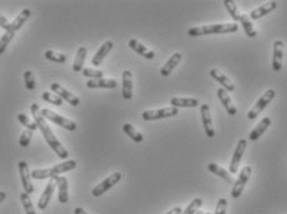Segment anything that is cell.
Here are the masks:
<instances>
[{"label": "cell", "instance_id": "obj_18", "mask_svg": "<svg viewBox=\"0 0 287 214\" xmlns=\"http://www.w3.org/2000/svg\"><path fill=\"white\" fill-rule=\"evenodd\" d=\"M122 94L124 99L133 98V74L130 71H123V89Z\"/></svg>", "mask_w": 287, "mask_h": 214}, {"label": "cell", "instance_id": "obj_16", "mask_svg": "<svg viewBox=\"0 0 287 214\" xmlns=\"http://www.w3.org/2000/svg\"><path fill=\"white\" fill-rule=\"evenodd\" d=\"M217 95H218V98H219V101L222 102L223 106H224L227 113L229 114V115H232V117L236 115V113H238V110H236V107L233 104V101H232V98L229 97V94H228L227 90H225L224 88H218Z\"/></svg>", "mask_w": 287, "mask_h": 214}, {"label": "cell", "instance_id": "obj_3", "mask_svg": "<svg viewBox=\"0 0 287 214\" xmlns=\"http://www.w3.org/2000/svg\"><path fill=\"white\" fill-rule=\"evenodd\" d=\"M77 167V162L74 160H67L65 162L57 163L50 168H40V170H34L31 172V177L34 179H46V178H56L60 174H65L68 171H72Z\"/></svg>", "mask_w": 287, "mask_h": 214}, {"label": "cell", "instance_id": "obj_31", "mask_svg": "<svg viewBox=\"0 0 287 214\" xmlns=\"http://www.w3.org/2000/svg\"><path fill=\"white\" fill-rule=\"evenodd\" d=\"M20 199H21V203L24 206L25 213L26 214H36L35 207H34L33 201H31L30 195H27V193H21L20 195Z\"/></svg>", "mask_w": 287, "mask_h": 214}, {"label": "cell", "instance_id": "obj_21", "mask_svg": "<svg viewBox=\"0 0 287 214\" xmlns=\"http://www.w3.org/2000/svg\"><path fill=\"white\" fill-rule=\"evenodd\" d=\"M111 49H113V42H111V41L104 42V44L100 46V49L95 52L94 56H93L92 65L94 66V67H98V66L102 65L103 60L107 57V54L111 51Z\"/></svg>", "mask_w": 287, "mask_h": 214}, {"label": "cell", "instance_id": "obj_15", "mask_svg": "<svg viewBox=\"0 0 287 214\" xmlns=\"http://www.w3.org/2000/svg\"><path fill=\"white\" fill-rule=\"evenodd\" d=\"M56 186H57L56 178H51V179H50V182H49V183H47L46 187H45L44 193L41 195L40 199H38V202H37V207H38V208L42 209V211L47 208V204H49L50 199H51L52 195H54V190H56Z\"/></svg>", "mask_w": 287, "mask_h": 214}, {"label": "cell", "instance_id": "obj_24", "mask_svg": "<svg viewBox=\"0 0 287 214\" xmlns=\"http://www.w3.org/2000/svg\"><path fill=\"white\" fill-rule=\"evenodd\" d=\"M271 125V119L269 117H265L261 119V122L256 125L251 130V133L249 134V140L250 141H256L259 140L261 135L265 133L266 130L269 129V126Z\"/></svg>", "mask_w": 287, "mask_h": 214}, {"label": "cell", "instance_id": "obj_8", "mask_svg": "<svg viewBox=\"0 0 287 214\" xmlns=\"http://www.w3.org/2000/svg\"><path fill=\"white\" fill-rule=\"evenodd\" d=\"M120 179H122V174H120V172H114V174H111L110 176L107 177L106 179H103L99 184H97V186L93 188L92 195L94 196V197H100V196L104 195L107 191H109L111 187H114Z\"/></svg>", "mask_w": 287, "mask_h": 214}, {"label": "cell", "instance_id": "obj_36", "mask_svg": "<svg viewBox=\"0 0 287 214\" xmlns=\"http://www.w3.org/2000/svg\"><path fill=\"white\" fill-rule=\"evenodd\" d=\"M15 37V33H11V31H6L1 37H0V54H3L5 52L6 47L10 44L11 40Z\"/></svg>", "mask_w": 287, "mask_h": 214}, {"label": "cell", "instance_id": "obj_23", "mask_svg": "<svg viewBox=\"0 0 287 214\" xmlns=\"http://www.w3.org/2000/svg\"><path fill=\"white\" fill-rule=\"evenodd\" d=\"M87 88L94 89V88H109V89H114L118 87V82L115 79H88L86 83Z\"/></svg>", "mask_w": 287, "mask_h": 214}, {"label": "cell", "instance_id": "obj_12", "mask_svg": "<svg viewBox=\"0 0 287 214\" xmlns=\"http://www.w3.org/2000/svg\"><path fill=\"white\" fill-rule=\"evenodd\" d=\"M200 117H202V123H203L204 131L208 138H214L215 130L213 126V120H212L211 110H209L208 104H202L200 106Z\"/></svg>", "mask_w": 287, "mask_h": 214}, {"label": "cell", "instance_id": "obj_10", "mask_svg": "<svg viewBox=\"0 0 287 214\" xmlns=\"http://www.w3.org/2000/svg\"><path fill=\"white\" fill-rule=\"evenodd\" d=\"M18 168H19L20 172V177H21V182H22V187H24V192L27 193V195H31L34 193V186L31 183V172L29 170V165H27L26 161H20L18 163Z\"/></svg>", "mask_w": 287, "mask_h": 214}, {"label": "cell", "instance_id": "obj_30", "mask_svg": "<svg viewBox=\"0 0 287 214\" xmlns=\"http://www.w3.org/2000/svg\"><path fill=\"white\" fill-rule=\"evenodd\" d=\"M123 131H124L125 134H126L129 138L131 139L133 141H135V143H143L144 140V135L140 133V131H138L135 129V127L133 126L131 124H124L123 125Z\"/></svg>", "mask_w": 287, "mask_h": 214}, {"label": "cell", "instance_id": "obj_47", "mask_svg": "<svg viewBox=\"0 0 287 214\" xmlns=\"http://www.w3.org/2000/svg\"><path fill=\"white\" fill-rule=\"evenodd\" d=\"M204 214H211V213H204Z\"/></svg>", "mask_w": 287, "mask_h": 214}, {"label": "cell", "instance_id": "obj_14", "mask_svg": "<svg viewBox=\"0 0 287 214\" xmlns=\"http://www.w3.org/2000/svg\"><path fill=\"white\" fill-rule=\"evenodd\" d=\"M276 8H277L276 1H269V3H265L264 5L259 6V8L250 11L249 18L251 20H259L261 19V18L269 15L270 13H272L274 10H276Z\"/></svg>", "mask_w": 287, "mask_h": 214}, {"label": "cell", "instance_id": "obj_38", "mask_svg": "<svg viewBox=\"0 0 287 214\" xmlns=\"http://www.w3.org/2000/svg\"><path fill=\"white\" fill-rule=\"evenodd\" d=\"M24 81H25V87L27 88V90H34L36 88V81L35 77H34L33 72L31 71H25L24 72Z\"/></svg>", "mask_w": 287, "mask_h": 214}, {"label": "cell", "instance_id": "obj_41", "mask_svg": "<svg viewBox=\"0 0 287 214\" xmlns=\"http://www.w3.org/2000/svg\"><path fill=\"white\" fill-rule=\"evenodd\" d=\"M228 208V202L225 198H220L219 201L217 202V207H215V213L214 214H225L227 213Z\"/></svg>", "mask_w": 287, "mask_h": 214}, {"label": "cell", "instance_id": "obj_2", "mask_svg": "<svg viewBox=\"0 0 287 214\" xmlns=\"http://www.w3.org/2000/svg\"><path fill=\"white\" fill-rule=\"evenodd\" d=\"M238 31V25L235 22L232 24H212L204 25V26H196L188 29L187 35L191 37H197V36L203 35H214V34H231Z\"/></svg>", "mask_w": 287, "mask_h": 214}, {"label": "cell", "instance_id": "obj_20", "mask_svg": "<svg viewBox=\"0 0 287 214\" xmlns=\"http://www.w3.org/2000/svg\"><path fill=\"white\" fill-rule=\"evenodd\" d=\"M182 60V54H179V52H176V54H174L172 56L168 58L167 62L165 63V65L162 66V68H161L160 71V74L162 77H168L171 73H172V71L175 70V68L177 67V65H179V62H181Z\"/></svg>", "mask_w": 287, "mask_h": 214}, {"label": "cell", "instance_id": "obj_34", "mask_svg": "<svg viewBox=\"0 0 287 214\" xmlns=\"http://www.w3.org/2000/svg\"><path fill=\"white\" fill-rule=\"evenodd\" d=\"M42 99H44L45 102H47V103L54 104V106L56 107H61L63 104L62 98L58 97L57 94H54V93L51 92H47V90L42 93Z\"/></svg>", "mask_w": 287, "mask_h": 214}, {"label": "cell", "instance_id": "obj_45", "mask_svg": "<svg viewBox=\"0 0 287 214\" xmlns=\"http://www.w3.org/2000/svg\"><path fill=\"white\" fill-rule=\"evenodd\" d=\"M5 198H6V193L1 191V192H0V203H1V202H3Z\"/></svg>", "mask_w": 287, "mask_h": 214}, {"label": "cell", "instance_id": "obj_11", "mask_svg": "<svg viewBox=\"0 0 287 214\" xmlns=\"http://www.w3.org/2000/svg\"><path fill=\"white\" fill-rule=\"evenodd\" d=\"M50 87H51V90L54 94H57L58 97L62 98V99L67 101L72 107H78L79 103H81V101H79V98L77 97V95L72 94L70 90H67L65 87H62L61 84L52 83Z\"/></svg>", "mask_w": 287, "mask_h": 214}, {"label": "cell", "instance_id": "obj_9", "mask_svg": "<svg viewBox=\"0 0 287 214\" xmlns=\"http://www.w3.org/2000/svg\"><path fill=\"white\" fill-rule=\"evenodd\" d=\"M248 146V141L245 139H240L235 147V151L233 154V158H232L231 163H229V171L231 174H236L239 170V165H240V161L243 159V155L247 150Z\"/></svg>", "mask_w": 287, "mask_h": 214}, {"label": "cell", "instance_id": "obj_6", "mask_svg": "<svg viewBox=\"0 0 287 214\" xmlns=\"http://www.w3.org/2000/svg\"><path fill=\"white\" fill-rule=\"evenodd\" d=\"M251 174H252L251 166H245V167H243V170L240 171L238 179H236V181L233 183V188H232V192H231L232 197H233L234 199L240 197L241 193H243L244 187H245V184H247V182L249 181V178L251 177Z\"/></svg>", "mask_w": 287, "mask_h": 214}, {"label": "cell", "instance_id": "obj_25", "mask_svg": "<svg viewBox=\"0 0 287 214\" xmlns=\"http://www.w3.org/2000/svg\"><path fill=\"white\" fill-rule=\"evenodd\" d=\"M171 106L175 108H197L199 106V102L195 98H171Z\"/></svg>", "mask_w": 287, "mask_h": 214}, {"label": "cell", "instance_id": "obj_35", "mask_svg": "<svg viewBox=\"0 0 287 214\" xmlns=\"http://www.w3.org/2000/svg\"><path fill=\"white\" fill-rule=\"evenodd\" d=\"M202 204H203V201H202L200 198H195V199L188 204L187 208L184 209V211H182L181 214H196L199 211Z\"/></svg>", "mask_w": 287, "mask_h": 214}, {"label": "cell", "instance_id": "obj_4", "mask_svg": "<svg viewBox=\"0 0 287 214\" xmlns=\"http://www.w3.org/2000/svg\"><path fill=\"white\" fill-rule=\"evenodd\" d=\"M275 97H276V93H275L274 89L266 90V92L264 93L260 98H259V101L255 103V106L252 107L249 111H248L247 114L248 119L249 120L256 119L257 115H259V114H260L261 111H263L264 109H265L266 107L271 103V102L274 101Z\"/></svg>", "mask_w": 287, "mask_h": 214}, {"label": "cell", "instance_id": "obj_33", "mask_svg": "<svg viewBox=\"0 0 287 214\" xmlns=\"http://www.w3.org/2000/svg\"><path fill=\"white\" fill-rule=\"evenodd\" d=\"M45 57H46L47 60L51 61V62H56V63H65L67 61V56L63 54H60V52H54L52 50H47L45 52Z\"/></svg>", "mask_w": 287, "mask_h": 214}, {"label": "cell", "instance_id": "obj_26", "mask_svg": "<svg viewBox=\"0 0 287 214\" xmlns=\"http://www.w3.org/2000/svg\"><path fill=\"white\" fill-rule=\"evenodd\" d=\"M30 17H31L30 9H22V10L19 13V15H18V17L11 21V27H10L11 33H17L18 30H20L22 25L27 21V19H29Z\"/></svg>", "mask_w": 287, "mask_h": 214}, {"label": "cell", "instance_id": "obj_17", "mask_svg": "<svg viewBox=\"0 0 287 214\" xmlns=\"http://www.w3.org/2000/svg\"><path fill=\"white\" fill-rule=\"evenodd\" d=\"M209 74H211L212 78L215 79L217 82H219V83L223 86V88H224L227 92H234V90H235V86L233 84V82L228 78V77L225 76L223 72H220L219 70H217V68H213V70H211Z\"/></svg>", "mask_w": 287, "mask_h": 214}, {"label": "cell", "instance_id": "obj_22", "mask_svg": "<svg viewBox=\"0 0 287 214\" xmlns=\"http://www.w3.org/2000/svg\"><path fill=\"white\" fill-rule=\"evenodd\" d=\"M129 47H130L133 51H135L138 54L147 58V60H152V58H155V52L151 51L150 49H147L145 45L140 44V42H139L138 40H135V38H131V40L129 41Z\"/></svg>", "mask_w": 287, "mask_h": 214}, {"label": "cell", "instance_id": "obj_42", "mask_svg": "<svg viewBox=\"0 0 287 214\" xmlns=\"http://www.w3.org/2000/svg\"><path fill=\"white\" fill-rule=\"evenodd\" d=\"M0 27H3L4 30H5V33L6 31H10L11 27V22L9 21L4 15H1V14H0Z\"/></svg>", "mask_w": 287, "mask_h": 214}, {"label": "cell", "instance_id": "obj_19", "mask_svg": "<svg viewBox=\"0 0 287 214\" xmlns=\"http://www.w3.org/2000/svg\"><path fill=\"white\" fill-rule=\"evenodd\" d=\"M56 183L57 187H58V202H60V203H68V201H70V195H68L67 177L57 176Z\"/></svg>", "mask_w": 287, "mask_h": 214}, {"label": "cell", "instance_id": "obj_40", "mask_svg": "<svg viewBox=\"0 0 287 214\" xmlns=\"http://www.w3.org/2000/svg\"><path fill=\"white\" fill-rule=\"evenodd\" d=\"M33 133L34 131L31 130H25L24 133L21 134V136H20V140H19V145L21 147H27L29 145H30L31 143V139H33Z\"/></svg>", "mask_w": 287, "mask_h": 214}, {"label": "cell", "instance_id": "obj_29", "mask_svg": "<svg viewBox=\"0 0 287 214\" xmlns=\"http://www.w3.org/2000/svg\"><path fill=\"white\" fill-rule=\"evenodd\" d=\"M86 57H87V49L81 46L78 50H77L76 57H74V62H73L74 72H82V71H83V65H84V61H86Z\"/></svg>", "mask_w": 287, "mask_h": 214}, {"label": "cell", "instance_id": "obj_1", "mask_svg": "<svg viewBox=\"0 0 287 214\" xmlns=\"http://www.w3.org/2000/svg\"><path fill=\"white\" fill-rule=\"evenodd\" d=\"M31 114H33L34 120H35L36 125H37V129L41 131V134L44 135L45 140H46V143L49 144V146L54 150V154H56L58 158L62 159V160H66L70 154H68L67 149L61 144L60 140L54 136V131H52V129L50 127V125L47 124L46 119L42 117L41 109L37 103L31 104Z\"/></svg>", "mask_w": 287, "mask_h": 214}, {"label": "cell", "instance_id": "obj_5", "mask_svg": "<svg viewBox=\"0 0 287 214\" xmlns=\"http://www.w3.org/2000/svg\"><path fill=\"white\" fill-rule=\"evenodd\" d=\"M41 114H42V117H44L45 119L54 123L56 125H60V126L65 127V129H67V130L70 131H76L77 129L76 123L67 119V118L62 117V115H60V114L54 113V111L50 110V109H41Z\"/></svg>", "mask_w": 287, "mask_h": 214}, {"label": "cell", "instance_id": "obj_27", "mask_svg": "<svg viewBox=\"0 0 287 214\" xmlns=\"http://www.w3.org/2000/svg\"><path fill=\"white\" fill-rule=\"evenodd\" d=\"M208 171L209 172H212V174L215 175V176H219L220 178H223L225 182H228V183H234L233 176H232V175L225 170V168L220 167V166L217 165V163H214V162L209 163Z\"/></svg>", "mask_w": 287, "mask_h": 214}, {"label": "cell", "instance_id": "obj_44", "mask_svg": "<svg viewBox=\"0 0 287 214\" xmlns=\"http://www.w3.org/2000/svg\"><path fill=\"white\" fill-rule=\"evenodd\" d=\"M74 214H88L87 212L84 211L83 208H81V207H78V208L74 209Z\"/></svg>", "mask_w": 287, "mask_h": 214}, {"label": "cell", "instance_id": "obj_32", "mask_svg": "<svg viewBox=\"0 0 287 214\" xmlns=\"http://www.w3.org/2000/svg\"><path fill=\"white\" fill-rule=\"evenodd\" d=\"M224 5L225 8H227L229 15L232 17V19H233L234 21H239V20H240V14H239L238 6H236L235 1H233V0H224Z\"/></svg>", "mask_w": 287, "mask_h": 214}, {"label": "cell", "instance_id": "obj_37", "mask_svg": "<svg viewBox=\"0 0 287 214\" xmlns=\"http://www.w3.org/2000/svg\"><path fill=\"white\" fill-rule=\"evenodd\" d=\"M18 120H19V122L21 123L25 127H26L27 130H31V131L37 130V125H36L35 120L33 122V120L29 119V118H27L25 114H22V113L18 114Z\"/></svg>", "mask_w": 287, "mask_h": 214}, {"label": "cell", "instance_id": "obj_28", "mask_svg": "<svg viewBox=\"0 0 287 214\" xmlns=\"http://www.w3.org/2000/svg\"><path fill=\"white\" fill-rule=\"evenodd\" d=\"M239 21H240V24L243 25V29L244 31H245V34H247L248 37L250 38L256 37L257 31L254 29V25H252L251 19H250L248 14H241L240 20H239Z\"/></svg>", "mask_w": 287, "mask_h": 214}, {"label": "cell", "instance_id": "obj_43", "mask_svg": "<svg viewBox=\"0 0 287 214\" xmlns=\"http://www.w3.org/2000/svg\"><path fill=\"white\" fill-rule=\"evenodd\" d=\"M181 213H182L181 207H175V208H172L170 212H167L166 214H181Z\"/></svg>", "mask_w": 287, "mask_h": 214}, {"label": "cell", "instance_id": "obj_46", "mask_svg": "<svg viewBox=\"0 0 287 214\" xmlns=\"http://www.w3.org/2000/svg\"><path fill=\"white\" fill-rule=\"evenodd\" d=\"M196 214H204V212H200L199 211V212H197V213H196Z\"/></svg>", "mask_w": 287, "mask_h": 214}, {"label": "cell", "instance_id": "obj_7", "mask_svg": "<svg viewBox=\"0 0 287 214\" xmlns=\"http://www.w3.org/2000/svg\"><path fill=\"white\" fill-rule=\"evenodd\" d=\"M177 114H179V109L175 108V107H168V108L156 109V110H145L143 111L141 117H143L144 120H146V122H152V120L175 117Z\"/></svg>", "mask_w": 287, "mask_h": 214}, {"label": "cell", "instance_id": "obj_39", "mask_svg": "<svg viewBox=\"0 0 287 214\" xmlns=\"http://www.w3.org/2000/svg\"><path fill=\"white\" fill-rule=\"evenodd\" d=\"M82 74H83L84 77H88V78L90 79H100V78H103L104 76L103 71L93 70V68H83Z\"/></svg>", "mask_w": 287, "mask_h": 214}, {"label": "cell", "instance_id": "obj_13", "mask_svg": "<svg viewBox=\"0 0 287 214\" xmlns=\"http://www.w3.org/2000/svg\"><path fill=\"white\" fill-rule=\"evenodd\" d=\"M282 61H284V42L281 40H276L274 42V56H272L274 72H280L282 70Z\"/></svg>", "mask_w": 287, "mask_h": 214}]
</instances>
